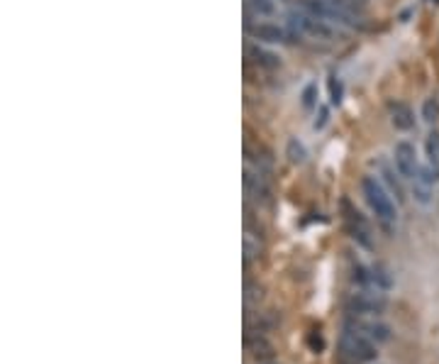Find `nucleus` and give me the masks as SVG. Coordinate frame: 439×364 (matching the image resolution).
I'll list each match as a JSON object with an SVG mask.
<instances>
[{
  "label": "nucleus",
  "mask_w": 439,
  "mask_h": 364,
  "mask_svg": "<svg viewBox=\"0 0 439 364\" xmlns=\"http://www.w3.org/2000/svg\"><path fill=\"white\" fill-rule=\"evenodd\" d=\"M362 193L366 198L368 208L376 215L378 228L386 235L395 233V225H398V208H395V201L388 193V188L381 183V179L376 176H364L362 179Z\"/></svg>",
  "instance_id": "1"
},
{
  "label": "nucleus",
  "mask_w": 439,
  "mask_h": 364,
  "mask_svg": "<svg viewBox=\"0 0 439 364\" xmlns=\"http://www.w3.org/2000/svg\"><path fill=\"white\" fill-rule=\"evenodd\" d=\"M286 27L300 39L303 37H312V39H320V42H335L337 39V25L310 15V12L298 10V8L286 12Z\"/></svg>",
  "instance_id": "2"
},
{
  "label": "nucleus",
  "mask_w": 439,
  "mask_h": 364,
  "mask_svg": "<svg viewBox=\"0 0 439 364\" xmlns=\"http://www.w3.org/2000/svg\"><path fill=\"white\" fill-rule=\"evenodd\" d=\"M244 32L249 39L259 44H300L303 39L295 37L286 25H276V22L254 20L252 15H244Z\"/></svg>",
  "instance_id": "3"
},
{
  "label": "nucleus",
  "mask_w": 439,
  "mask_h": 364,
  "mask_svg": "<svg viewBox=\"0 0 439 364\" xmlns=\"http://www.w3.org/2000/svg\"><path fill=\"white\" fill-rule=\"evenodd\" d=\"M337 357H339L342 364H366L378 357V345L373 340L364 338V335L342 330Z\"/></svg>",
  "instance_id": "4"
},
{
  "label": "nucleus",
  "mask_w": 439,
  "mask_h": 364,
  "mask_svg": "<svg viewBox=\"0 0 439 364\" xmlns=\"http://www.w3.org/2000/svg\"><path fill=\"white\" fill-rule=\"evenodd\" d=\"M339 210H342V223H344V230L349 233V237L359 247H364V250H373V230L371 223L366 220V215L351 203L346 196L339 201Z\"/></svg>",
  "instance_id": "5"
},
{
  "label": "nucleus",
  "mask_w": 439,
  "mask_h": 364,
  "mask_svg": "<svg viewBox=\"0 0 439 364\" xmlns=\"http://www.w3.org/2000/svg\"><path fill=\"white\" fill-rule=\"evenodd\" d=\"M388 308V298L383 291L376 289H357L351 291L344 301V311L354 313V316H366V318H378L383 316Z\"/></svg>",
  "instance_id": "6"
},
{
  "label": "nucleus",
  "mask_w": 439,
  "mask_h": 364,
  "mask_svg": "<svg viewBox=\"0 0 439 364\" xmlns=\"http://www.w3.org/2000/svg\"><path fill=\"white\" fill-rule=\"evenodd\" d=\"M342 330H346V333L364 335V338L373 340L376 345L388 343V340L393 338L391 325H386L383 320H376V318L354 316V313H346V316H344V325H342Z\"/></svg>",
  "instance_id": "7"
},
{
  "label": "nucleus",
  "mask_w": 439,
  "mask_h": 364,
  "mask_svg": "<svg viewBox=\"0 0 439 364\" xmlns=\"http://www.w3.org/2000/svg\"><path fill=\"white\" fill-rule=\"evenodd\" d=\"M393 164H395V169L400 172V176L408 179V181L418 179L420 176V169H422V164H420L415 147L410 145V142H405V140L398 142V145L393 147Z\"/></svg>",
  "instance_id": "8"
},
{
  "label": "nucleus",
  "mask_w": 439,
  "mask_h": 364,
  "mask_svg": "<svg viewBox=\"0 0 439 364\" xmlns=\"http://www.w3.org/2000/svg\"><path fill=\"white\" fill-rule=\"evenodd\" d=\"M242 181H244V193H247L252 201H256V203H269L271 201L269 174H261L252 167H244Z\"/></svg>",
  "instance_id": "9"
},
{
  "label": "nucleus",
  "mask_w": 439,
  "mask_h": 364,
  "mask_svg": "<svg viewBox=\"0 0 439 364\" xmlns=\"http://www.w3.org/2000/svg\"><path fill=\"white\" fill-rule=\"evenodd\" d=\"M244 62L252 64V66L261 69V71H276V69L283 66L281 57L271 49L261 47L259 42H244Z\"/></svg>",
  "instance_id": "10"
},
{
  "label": "nucleus",
  "mask_w": 439,
  "mask_h": 364,
  "mask_svg": "<svg viewBox=\"0 0 439 364\" xmlns=\"http://www.w3.org/2000/svg\"><path fill=\"white\" fill-rule=\"evenodd\" d=\"M373 167H376L378 172V179H381V183L388 188V193H391L398 203H405L408 201V196H405V186H403V176H400V172L395 169V164H388L386 159H376L373 161Z\"/></svg>",
  "instance_id": "11"
},
{
  "label": "nucleus",
  "mask_w": 439,
  "mask_h": 364,
  "mask_svg": "<svg viewBox=\"0 0 439 364\" xmlns=\"http://www.w3.org/2000/svg\"><path fill=\"white\" fill-rule=\"evenodd\" d=\"M244 164H247V167H252V169H256V172H261V174H271V169H274L271 152L266 149L261 142H256V145H254L249 137L244 140Z\"/></svg>",
  "instance_id": "12"
},
{
  "label": "nucleus",
  "mask_w": 439,
  "mask_h": 364,
  "mask_svg": "<svg viewBox=\"0 0 439 364\" xmlns=\"http://www.w3.org/2000/svg\"><path fill=\"white\" fill-rule=\"evenodd\" d=\"M244 349L249 352V357H254L256 362H274V345L266 340L263 333H252L244 330Z\"/></svg>",
  "instance_id": "13"
},
{
  "label": "nucleus",
  "mask_w": 439,
  "mask_h": 364,
  "mask_svg": "<svg viewBox=\"0 0 439 364\" xmlns=\"http://www.w3.org/2000/svg\"><path fill=\"white\" fill-rule=\"evenodd\" d=\"M386 108H388V118H391V125L395 127V130L408 132L415 127V113L408 103H403V100H388Z\"/></svg>",
  "instance_id": "14"
},
{
  "label": "nucleus",
  "mask_w": 439,
  "mask_h": 364,
  "mask_svg": "<svg viewBox=\"0 0 439 364\" xmlns=\"http://www.w3.org/2000/svg\"><path fill=\"white\" fill-rule=\"evenodd\" d=\"M244 15L276 17L279 15V3L276 0H244Z\"/></svg>",
  "instance_id": "15"
},
{
  "label": "nucleus",
  "mask_w": 439,
  "mask_h": 364,
  "mask_svg": "<svg viewBox=\"0 0 439 364\" xmlns=\"http://www.w3.org/2000/svg\"><path fill=\"white\" fill-rule=\"evenodd\" d=\"M371 276H373V289L376 291H391L395 286V279H393L391 269L386 264H371Z\"/></svg>",
  "instance_id": "16"
},
{
  "label": "nucleus",
  "mask_w": 439,
  "mask_h": 364,
  "mask_svg": "<svg viewBox=\"0 0 439 364\" xmlns=\"http://www.w3.org/2000/svg\"><path fill=\"white\" fill-rule=\"evenodd\" d=\"M286 156H288L290 164L300 167V164H305V159H308V149H305V145L298 137H290V140L286 142Z\"/></svg>",
  "instance_id": "17"
},
{
  "label": "nucleus",
  "mask_w": 439,
  "mask_h": 364,
  "mask_svg": "<svg viewBox=\"0 0 439 364\" xmlns=\"http://www.w3.org/2000/svg\"><path fill=\"white\" fill-rule=\"evenodd\" d=\"M261 301H263V286L261 284L254 281V279L244 281V306L252 308V306H259Z\"/></svg>",
  "instance_id": "18"
},
{
  "label": "nucleus",
  "mask_w": 439,
  "mask_h": 364,
  "mask_svg": "<svg viewBox=\"0 0 439 364\" xmlns=\"http://www.w3.org/2000/svg\"><path fill=\"white\" fill-rule=\"evenodd\" d=\"M413 198L420 206H429L432 203V183L424 181L422 176L413 179Z\"/></svg>",
  "instance_id": "19"
},
{
  "label": "nucleus",
  "mask_w": 439,
  "mask_h": 364,
  "mask_svg": "<svg viewBox=\"0 0 439 364\" xmlns=\"http://www.w3.org/2000/svg\"><path fill=\"white\" fill-rule=\"evenodd\" d=\"M424 154H427V161L439 164V130H432L424 137Z\"/></svg>",
  "instance_id": "20"
},
{
  "label": "nucleus",
  "mask_w": 439,
  "mask_h": 364,
  "mask_svg": "<svg viewBox=\"0 0 439 364\" xmlns=\"http://www.w3.org/2000/svg\"><path fill=\"white\" fill-rule=\"evenodd\" d=\"M422 120L424 122H429V125H432V122H437L439 120V100L437 98H424V103H422Z\"/></svg>",
  "instance_id": "21"
},
{
  "label": "nucleus",
  "mask_w": 439,
  "mask_h": 364,
  "mask_svg": "<svg viewBox=\"0 0 439 364\" xmlns=\"http://www.w3.org/2000/svg\"><path fill=\"white\" fill-rule=\"evenodd\" d=\"M327 89H330V100L332 105H339L342 98H344V84H342L337 76H330L327 78Z\"/></svg>",
  "instance_id": "22"
},
{
  "label": "nucleus",
  "mask_w": 439,
  "mask_h": 364,
  "mask_svg": "<svg viewBox=\"0 0 439 364\" xmlns=\"http://www.w3.org/2000/svg\"><path fill=\"white\" fill-rule=\"evenodd\" d=\"M303 108L305 110H317V84H308L303 89Z\"/></svg>",
  "instance_id": "23"
},
{
  "label": "nucleus",
  "mask_w": 439,
  "mask_h": 364,
  "mask_svg": "<svg viewBox=\"0 0 439 364\" xmlns=\"http://www.w3.org/2000/svg\"><path fill=\"white\" fill-rule=\"evenodd\" d=\"M327 120H330V108H327V105H317V118H315V122H312V127H315V130H322V127L327 125Z\"/></svg>",
  "instance_id": "24"
},
{
  "label": "nucleus",
  "mask_w": 439,
  "mask_h": 364,
  "mask_svg": "<svg viewBox=\"0 0 439 364\" xmlns=\"http://www.w3.org/2000/svg\"><path fill=\"white\" fill-rule=\"evenodd\" d=\"M266 364H279V362H266Z\"/></svg>",
  "instance_id": "25"
}]
</instances>
